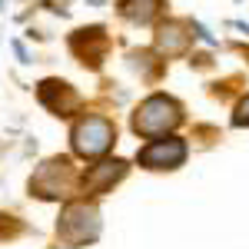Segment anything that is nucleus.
Listing matches in <instances>:
<instances>
[{
    "mask_svg": "<svg viewBox=\"0 0 249 249\" xmlns=\"http://www.w3.org/2000/svg\"><path fill=\"white\" fill-rule=\"evenodd\" d=\"M183 160H186V143L176 136L153 140L150 146H143L136 153V163L146 170H176V166H183Z\"/></svg>",
    "mask_w": 249,
    "mask_h": 249,
    "instance_id": "5",
    "label": "nucleus"
},
{
    "mask_svg": "<svg viewBox=\"0 0 249 249\" xmlns=\"http://www.w3.org/2000/svg\"><path fill=\"white\" fill-rule=\"evenodd\" d=\"M73 186V170H70V160H50V163H43L40 173L30 179V190L43 196V199H57V196H67Z\"/></svg>",
    "mask_w": 249,
    "mask_h": 249,
    "instance_id": "4",
    "label": "nucleus"
},
{
    "mask_svg": "<svg viewBox=\"0 0 249 249\" xmlns=\"http://www.w3.org/2000/svg\"><path fill=\"white\" fill-rule=\"evenodd\" d=\"M232 123H236V126H249V96L239 100V107H236V113H232Z\"/></svg>",
    "mask_w": 249,
    "mask_h": 249,
    "instance_id": "10",
    "label": "nucleus"
},
{
    "mask_svg": "<svg viewBox=\"0 0 249 249\" xmlns=\"http://www.w3.org/2000/svg\"><path fill=\"white\" fill-rule=\"evenodd\" d=\"M73 153L83 156V160H96V156H103L110 146H113L116 140V126L110 120H103V116H83L77 126H73Z\"/></svg>",
    "mask_w": 249,
    "mask_h": 249,
    "instance_id": "3",
    "label": "nucleus"
},
{
    "mask_svg": "<svg viewBox=\"0 0 249 249\" xmlns=\"http://www.w3.org/2000/svg\"><path fill=\"white\" fill-rule=\"evenodd\" d=\"M40 103L57 116H70L80 110V96L73 93V87L60 83V80H47L40 83Z\"/></svg>",
    "mask_w": 249,
    "mask_h": 249,
    "instance_id": "7",
    "label": "nucleus"
},
{
    "mask_svg": "<svg viewBox=\"0 0 249 249\" xmlns=\"http://www.w3.org/2000/svg\"><path fill=\"white\" fill-rule=\"evenodd\" d=\"M190 47V34L183 23H166L160 27V50L163 53H183Z\"/></svg>",
    "mask_w": 249,
    "mask_h": 249,
    "instance_id": "8",
    "label": "nucleus"
},
{
    "mask_svg": "<svg viewBox=\"0 0 249 249\" xmlns=\"http://www.w3.org/2000/svg\"><path fill=\"white\" fill-rule=\"evenodd\" d=\"M123 176H126V163L123 160H103V163H96V166H90L83 173L80 186L90 196H100V193H110V186H116Z\"/></svg>",
    "mask_w": 249,
    "mask_h": 249,
    "instance_id": "6",
    "label": "nucleus"
},
{
    "mask_svg": "<svg viewBox=\"0 0 249 249\" xmlns=\"http://www.w3.org/2000/svg\"><path fill=\"white\" fill-rule=\"evenodd\" d=\"M57 236L67 246H87V243H93L96 236H100V213H96V206L70 203L67 210L60 213Z\"/></svg>",
    "mask_w": 249,
    "mask_h": 249,
    "instance_id": "2",
    "label": "nucleus"
},
{
    "mask_svg": "<svg viewBox=\"0 0 249 249\" xmlns=\"http://www.w3.org/2000/svg\"><path fill=\"white\" fill-rule=\"evenodd\" d=\"M160 10V0H123V14L133 23H150Z\"/></svg>",
    "mask_w": 249,
    "mask_h": 249,
    "instance_id": "9",
    "label": "nucleus"
},
{
    "mask_svg": "<svg viewBox=\"0 0 249 249\" xmlns=\"http://www.w3.org/2000/svg\"><path fill=\"white\" fill-rule=\"evenodd\" d=\"M179 120H183V107H179L173 96L156 93V96L143 100V103L136 107L133 130L140 136H163V133H170V130H176Z\"/></svg>",
    "mask_w": 249,
    "mask_h": 249,
    "instance_id": "1",
    "label": "nucleus"
}]
</instances>
